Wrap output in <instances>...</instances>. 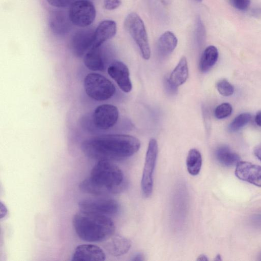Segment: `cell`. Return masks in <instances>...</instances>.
Listing matches in <instances>:
<instances>
[{
  "instance_id": "obj_30",
  "label": "cell",
  "mask_w": 261,
  "mask_h": 261,
  "mask_svg": "<svg viewBox=\"0 0 261 261\" xmlns=\"http://www.w3.org/2000/svg\"><path fill=\"white\" fill-rule=\"evenodd\" d=\"M255 121L257 125L261 126V111L256 113L255 117Z\"/></svg>"
},
{
  "instance_id": "obj_21",
  "label": "cell",
  "mask_w": 261,
  "mask_h": 261,
  "mask_svg": "<svg viewBox=\"0 0 261 261\" xmlns=\"http://www.w3.org/2000/svg\"><path fill=\"white\" fill-rule=\"evenodd\" d=\"M219 57L217 48L213 45L207 47L203 51L199 62L201 72L209 70L216 63Z\"/></svg>"
},
{
  "instance_id": "obj_26",
  "label": "cell",
  "mask_w": 261,
  "mask_h": 261,
  "mask_svg": "<svg viewBox=\"0 0 261 261\" xmlns=\"http://www.w3.org/2000/svg\"><path fill=\"white\" fill-rule=\"evenodd\" d=\"M49 4L56 8H63L70 7L77 0H46Z\"/></svg>"
},
{
  "instance_id": "obj_19",
  "label": "cell",
  "mask_w": 261,
  "mask_h": 261,
  "mask_svg": "<svg viewBox=\"0 0 261 261\" xmlns=\"http://www.w3.org/2000/svg\"><path fill=\"white\" fill-rule=\"evenodd\" d=\"M100 47H92L84 56V64L90 70L102 71L105 69Z\"/></svg>"
},
{
  "instance_id": "obj_35",
  "label": "cell",
  "mask_w": 261,
  "mask_h": 261,
  "mask_svg": "<svg viewBox=\"0 0 261 261\" xmlns=\"http://www.w3.org/2000/svg\"><path fill=\"white\" fill-rule=\"evenodd\" d=\"M260 259H261V256H260Z\"/></svg>"
},
{
  "instance_id": "obj_29",
  "label": "cell",
  "mask_w": 261,
  "mask_h": 261,
  "mask_svg": "<svg viewBox=\"0 0 261 261\" xmlns=\"http://www.w3.org/2000/svg\"><path fill=\"white\" fill-rule=\"evenodd\" d=\"M255 156L261 161V146L256 147L254 150Z\"/></svg>"
},
{
  "instance_id": "obj_11",
  "label": "cell",
  "mask_w": 261,
  "mask_h": 261,
  "mask_svg": "<svg viewBox=\"0 0 261 261\" xmlns=\"http://www.w3.org/2000/svg\"><path fill=\"white\" fill-rule=\"evenodd\" d=\"M108 73L117 83L120 89L127 93L132 88L128 67L119 61L113 62L108 68Z\"/></svg>"
},
{
  "instance_id": "obj_7",
  "label": "cell",
  "mask_w": 261,
  "mask_h": 261,
  "mask_svg": "<svg viewBox=\"0 0 261 261\" xmlns=\"http://www.w3.org/2000/svg\"><path fill=\"white\" fill-rule=\"evenodd\" d=\"M158 152L156 140H150L146 154L145 161L141 180V188L145 197H149L153 189V174L155 168Z\"/></svg>"
},
{
  "instance_id": "obj_22",
  "label": "cell",
  "mask_w": 261,
  "mask_h": 261,
  "mask_svg": "<svg viewBox=\"0 0 261 261\" xmlns=\"http://www.w3.org/2000/svg\"><path fill=\"white\" fill-rule=\"evenodd\" d=\"M186 165L187 170L191 175L198 174L202 166V157L198 150L193 148L189 150L187 157Z\"/></svg>"
},
{
  "instance_id": "obj_32",
  "label": "cell",
  "mask_w": 261,
  "mask_h": 261,
  "mask_svg": "<svg viewBox=\"0 0 261 261\" xmlns=\"http://www.w3.org/2000/svg\"><path fill=\"white\" fill-rule=\"evenodd\" d=\"M252 14L253 16H258L261 15V8H255L252 10Z\"/></svg>"
},
{
  "instance_id": "obj_2",
  "label": "cell",
  "mask_w": 261,
  "mask_h": 261,
  "mask_svg": "<svg viewBox=\"0 0 261 261\" xmlns=\"http://www.w3.org/2000/svg\"><path fill=\"white\" fill-rule=\"evenodd\" d=\"M124 184L121 169L108 160L98 161L90 175L81 181L79 188L83 192L95 196L118 192Z\"/></svg>"
},
{
  "instance_id": "obj_3",
  "label": "cell",
  "mask_w": 261,
  "mask_h": 261,
  "mask_svg": "<svg viewBox=\"0 0 261 261\" xmlns=\"http://www.w3.org/2000/svg\"><path fill=\"white\" fill-rule=\"evenodd\" d=\"M72 224L78 237L89 242H105L114 234L115 228L107 216L82 211L74 215Z\"/></svg>"
},
{
  "instance_id": "obj_17",
  "label": "cell",
  "mask_w": 261,
  "mask_h": 261,
  "mask_svg": "<svg viewBox=\"0 0 261 261\" xmlns=\"http://www.w3.org/2000/svg\"><path fill=\"white\" fill-rule=\"evenodd\" d=\"M188 75L187 61L185 57H182L170 74L168 81V84L170 86L176 88L187 81Z\"/></svg>"
},
{
  "instance_id": "obj_16",
  "label": "cell",
  "mask_w": 261,
  "mask_h": 261,
  "mask_svg": "<svg viewBox=\"0 0 261 261\" xmlns=\"http://www.w3.org/2000/svg\"><path fill=\"white\" fill-rule=\"evenodd\" d=\"M131 247V242L127 238L113 234L105 241V249L112 255L119 256L125 254Z\"/></svg>"
},
{
  "instance_id": "obj_5",
  "label": "cell",
  "mask_w": 261,
  "mask_h": 261,
  "mask_svg": "<svg viewBox=\"0 0 261 261\" xmlns=\"http://www.w3.org/2000/svg\"><path fill=\"white\" fill-rule=\"evenodd\" d=\"M124 28L138 45L143 58L149 59L151 55L148 36L144 23L135 12L129 13L125 18Z\"/></svg>"
},
{
  "instance_id": "obj_18",
  "label": "cell",
  "mask_w": 261,
  "mask_h": 261,
  "mask_svg": "<svg viewBox=\"0 0 261 261\" xmlns=\"http://www.w3.org/2000/svg\"><path fill=\"white\" fill-rule=\"evenodd\" d=\"M177 39L175 35L170 31L164 32L159 38L156 49L159 55L162 57L169 55L176 48Z\"/></svg>"
},
{
  "instance_id": "obj_25",
  "label": "cell",
  "mask_w": 261,
  "mask_h": 261,
  "mask_svg": "<svg viewBox=\"0 0 261 261\" xmlns=\"http://www.w3.org/2000/svg\"><path fill=\"white\" fill-rule=\"evenodd\" d=\"M216 87L219 93L224 96H230L234 92L233 86L225 79L218 81Z\"/></svg>"
},
{
  "instance_id": "obj_24",
  "label": "cell",
  "mask_w": 261,
  "mask_h": 261,
  "mask_svg": "<svg viewBox=\"0 0 261 261\" xmlns=\"http://www.w3.org/2000/svg\"><path fill=\"white\" fill-rule=\"evenodd\" d=\"M232 108L227 102L222 103L218 106L214 111L215 117L219 119L226 118L230 116L232 113Z\"/></svg>"
},
{
  "instance_id": "obj_13",
  "label": "cell",
  "mask_w": 261,
  "mask_h": 261,
  "mask_svg": "<svg viewBox=\"0 0 261 261\" xmlns=\"http://www.w3.org/2000/svg\"><path fill=\"white\" fill-rule=\"evenodd\" d=\"M106 255L103 250L93 244H83L77 246L72 256L74 261H103Z\"/></svg>"
},
{
  "instance_id": "obj_1",
  "label": "cell",
  "mask_w": 261,
  "mask_h": 261,
  "mask_svg": "<svg viewBox=\"0 0 261 261\" xmlns=\"http://www.w3.org/2000/svg\"><path fill=\"white\" fill-rule=\"evenodd\" d=\"M140 147V142L137 138L122 134L95 136L86 139L81 144L84 154L97 161L128 158L136 153Z\"/></svg>"
},
{
  "instance_id": "obj_4",
  "label": "cell",
  "mask_w": 261,
  "mask_h": 261,
  "mask_svg": "<svg viewBox=\"0 0 261 261\" xmlns=\"http://www.w3.org/2000/svg\"><path fill=\"white\" fill-rule=\"evenodd\" d=\"M84 86L87 95L98 101L110 99L116 92L115 86L109 80L95 72L86 75L84 81Z\"/></svg>"
},
{
  "instance_id": "obj_20",
  "label": "cell",
  "mask_w": 261,
  "mask_h": 261,
  "mask_svg": "<svg viewBox=\"0 0 261 261\" xmlns=\"http://www.w3.org/2000/svg\"><path fill=\"white\" fill-rule=\"evenodd\" d=\"M215 155L218 162L225 166L237 165L240 161L239 155L226 146L218 147L216 150Z\"/></svg>"
},
{
  "instance_id": "obj_8",
  "label": "cell",
  "mask_w": 261,
  "mask_h": 261,
  "mask_svg": "<svg viewBox=\"0 0 261 261\" xmlns=\"http://www.w3.org/2000/svg\"><path fill=\"white\" fill-rule=\"evenodd\" d=\"M78 205L80 211L106 216L116 214L120 208L117 201L107 197L85 199Z\"/></svg>"
},
{
  "instance_id": "obj_14",
  "label": "cell",
  "mask_w": 261,
  "mask_h": 261,
  "mask_svg": "<svg viewBox=\"0 0 261 261\" xmlns=\"http://www.w3.org/2000/svg\"><path fill=\"white\" fill-rule=\"evenodd\" d=\"M68 12L63 10H56L53 11L49 15V28L55 34L63 35L67 33L71 27Z\"/></svg>"
},
{
  "instance_id": "obj_15",
  "label": "cell",
  "mask_w": 261,
  "mask_h": 261,
  "mask_svg": "<svg viewBox=\"0 0 261 261\" xmlns=\"http://www.w3.org/2000/svg\"><path fill=\"white\" fill-rule=\"evenodd\" d=\"M116 32L117 25L115 21L112 20L101 21L95 29L92 47H100L105 42L113 38Z\"/></svg>"
},
{
  "instance_id": "obj_27",
  "label": "cell",
  "mask_w": 261,
  "mask_h": 261,
  "mask_svg": "<svg viewBox=\"0 0 261 261\" xmlns=\"http://www.w3.org/2000/svg\"><path fill=\"white\" fill-rule=\"evenodd\" d=\"M231 5L236 9L240 11H245L249 7L250 0H229Z\"/></svg>"
},
{
  "instance_id": "obj_9",
  "label": "cell",
  "mask_w": 261,
  "mask_h": 261,
  "mask_svg": "<svg viewBox=\"0 0 261 261\" xmlns=\"http://www.w3.org/2000/svg\"><path fill=\"white\" fill-rule=\"evenodd\" d=\"M118 116V110L116 106L103 104L95 109L92 115V120L97 128L106 130L113 127L116 123Z\"/></svg>"
},
{
  "instance_id": "obj_33",
  "label": "cell",
  "mask_w": 261,
  "mask_h": 261,
  "mask_svg": "<svg viewBox=\"0 0 261 261\" xmlns=\"http://www.w3.org/2000/svg\"><path fill=\"white\" fill-rule=\"evenodd\" d=\"M198 260H207V257L204 254H201L197 258Z\"/></svg>"
},
{
  "instance_id": "obj_28",
  "label": "cell",
  "mask_w": 261,
  "mask_h": 261,
  "mask_svg": "<svg viewBox=\"0 0 261 261\" xmlns=\"http://www.w3.org/2000/svg\"><path fill=\"white\" fill-rule=\"evenodd\" d=\"M121 0H104L103 5L106 9L108 10H114L120 6Z\"/></svg>"
},
{
  "instance_id": "obj_6",
  "label": "cell",
  "mask_w": 261,
  "mask_h": 261,
  "mask_svg": "<svg viewBox=\"0 0 261 261\" xmlns=\"http://www.w3.org/2000/svg\"><path fill=\"white\" fill-rule=\"evenodd\" d=\"M68 15L72 24L87 28L94 21L96 11L92 2L77 0L70 6Z\"/></svg>"
},
{
  "instance_id": "obj_12",
  "label": "cell",
  "mask_w": 261,
  "mask_h": 261,
  "mask_svg": "<svg viewBox=\"0 0 261 261\" xmlns=\"http://www.w3.org/2000/svg\"><path fill=\"white\" fill-rule=\"evenodd\" d=\"M240 179L261 187V166L246 161H239L235 170Z\"/></svg>"
},
{
  "instance_id": "obj_34",
  "label": "cell",
  "mask_w": 261,
  "mask_h": 261,
  "mask_svg": "<svg viewBox=\"0 0 261 261\" xmlns=\"http://www.w3.org/2000/svg\"><path fill=\"white\" fill-rule=\"evenodd\" d=\"M196 1H198V2H201L202 1V0H196Z\"/></svg>"
},
{
  "instance_id": "obj_23",
  "label": "cell",
  "mask_w": 261,
  "mask_h": 261,
  "mask_svg": "<svg viewBox=\"0 0 261 261\" xmlns=\"http://www.w3.org/2000/svg\"><path fill=\"white\" fill-rule=\"evenodd\" d=\"M251 119V115L248 113H243L235 117L228 126L230 132H236L244 127Z\"/></svg>"
},
{
  "instance_id": "obj_31",
  "label": "cell",
  "mask_w": 261,
  "mask_h": 261,
  "mask_svg": "<svg viewBox=\"0 0 261 261\" xmlns=\"http://www.w3.org/2000/svg\"><path fill=\"white\" fill-rule=\"evenodd\" d=\"M144 255L142 253H137L136 254H135L134 257H133V258H132V260H135V261H137V260H138V261H141V260H144Z\"/></svg>"
},
{
  "instance_id": "obj_10",
  "label": "cell",
  "mask_w": 261,
  "mask_h": 261,
  "mask_svg": "<svg viewBox=\"0 0 261 261\" xmlns=\"http://www.w3.org/2000/svg\"><path fill=\"white\" fill-rule=\"evenodd\" d=\"M95 30L92 28L76 31L72 36L70 46L71 51L76 57H84L93 46Z\"/></svg>"
}]
</instances>
